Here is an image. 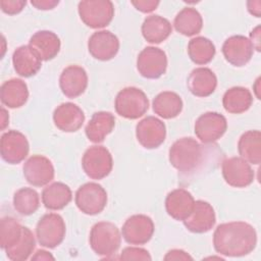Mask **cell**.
I'll return each mask as SVG.
<instances>
[{
    "mask_svg": "<svg viewBox=\"0 0 261 261\" xmlns=\"http://www.w3.org/2000/svg\"><path fill=\"white\" fill-rule=\"evenodd\" d=\"M257 232L245 221H231L219 224L213 233L215 251L227 257H241L256 248Z\"/></svg>",
    "mask_w": 261,
    "mask_h": 261,
    "instance_id": "6da1fadb",
    "label": "cell"
},
{
    "mask_svg": "<svg viewBox=\"0 0 261 261\" xmlns=\"http://www.w3.org/2000/svg\"><path fill=\"white\" fill-rule=\"evenodd\" d=\"M206 150L203 145L191 137L176 140L169 148L170 164L182 175H192L199 171L206 160Z\"/></svg>",
    "mask_w": 261,
    "mask_h": 261,
    "instance_id": "7a4b0ae2",
    "label": "cell"
},
{
    "mask_svg": "<svg viewBox=\"0 0 261 261\" xmlns=\"http://www.w3.org/2000/svg\"><path fill=\"white\" fill-rule=\"evenodd\" d=\"M89 242L92 250L97 255L109 257L119 249L121 236L114 223L100 221L92 226Z\"/></svg>",
    "mask_w": 261,
    "mask_h": 261,
    "instance_id": "3957f363",
    "label": "cell"
},
{
    "mask_svg": "<svg viewBox=\"0 0 261 261\" xmlns=\"http://www.w3.org/2000/svg\"><path fill=\"white\" fill-rule=\"evenodd\" d=\"M115 111L126 119H137L149 109L147 95L139 88L126 87L118 92L114 102Z\"/></svg>",
    "mask_w": 261,
    "mask_h": 261,
    "instance_id": "277c9868",
    "label": "cell"
},
{
    "mask_svg": "<svg viewBox=\"0 0 261 261\" xmlns=\"http://www.w3.org/2000/svg\"><path fill=\"white\" fill-rule=\"evenodd\" d=\"M82 21L91 29L108 25L114 16V5L110 0H84L77 5Z\"/></svg>",
    "mask_w": 261,
    "mask_h": 261,
    "instance_id": "5b68a950",
    "label": "cell"
},
{
    "mask_svg": "<svg viewBox=\"0 0 261 261\" xmlns=\"http://www.w3.org/2000/svg\"><path fill=\"white\" fill-rule=\"evenodd\" d=\"M65 232V222L57 213L43 215L36 226V237L39 244L49 249L59 246L64 240Z\"/></svg>",
    "mask_w": 261,
    "mask_h": 261,
    "instance_id": "8992f818",
    "label": "cell"
},
{
    "mask_svg": "<svg viewBox=\"0 0 261 261\" xmlns=\"http://www.w3.org/2000/svg\"><path fill=\"white\" fill-rule=\"evenodd\" d=\"M82 166L90 178L102 179L111 172L113 159L106 147L96 145L86 150L82 158Z\"/></svg>",
    "mask_w": 261,
    "mask_h": 261,
    "instance_id": "52a82bcc",
    "label": "cell"
},
{
    "mask_svg": "<svg viewBox=\"0 0 261 261\" xmlns=\"http://www.w3.org/2000/svg\"><path fill=\"white\" fill-rule=\"evenodd\" d=\"M74 202L80 211L87 215L101 213L107 204V193L97 182H87L81 186L74 197Z\"/></svg>",
    "mask_w": 261,
    "mask_h": 261,
    "instance_id": "ba28073f",
    "label": "cell"
},
{
    "mask_svg": "<svg viewBox=\"0 0 261 261\" xmlns=\"http://www.w3.org/2000/svg\"><path fill=\"white\" fill-rule=\"evenodd\" d=\"M226 128V118L218 112H205L195 122V135L203 144H212L218 141Z\"/></svg>",
    "mask_w": 261,
    "mask_h": 261,
    "instance_id": "9c48e42d",
    "label": "cell"
},
{
    "mask_svg": "<svg viewBox=\"0 0 261 261\" xmlns=\"http://www.w3.org/2000/svg\"><path fill=\"white\" fill-rule=\"evenodd\" d=\"M167 68V57L165 52L157 47L144 48L137 58V69L139 73L150 80L159 79Z\"/></svg>",
    "mask_w": 261,
    "mask_h": 261,
    "instance_id": "30bf717a",
    "label": "cell"
},
{
    "mask_svg": "<svg viewBox=\"0 0 261 261\" xmlns=\"http://www.w3.org/2000/svg\"><path fill=\"white\" fill-rule=\"evenodd\" d=\"M154 230V222L149 216L135 214L128 217L123 223L121 234L127 244L144 245L152 239Z\"/></svg>",
    "mask_w": 261,
    "mask_h": 261,
    "instance_id": "8fae6325",
    "label": "cell"
},
{
    "mask_svg": "<svg viewBox=\"0 0 261 261\" xmlns=\"http://www.w3.org/2000/svg\"><path fill=\"white\" fill-rule=\"evenodd\" d=\"M30 151L27 137L15 129H10L1 136L0 153L2 159L9 164H18L24 160Z\"/></svg>",
    "mask_w": 261,
    "mask_h": 261,
    "instance_id": "7c38bea8",
    "label": "cell"
},
{
    "mask_svg": "<svg viewBox=\"0 0 261 261\" xmlns=\"http://www.w3.org/2000/svg\"><path fill=\"white\" fill-rule=\"evenodd\" d=\"M221 171L225 182L233 188H246L253 182L255 177L250 163L241 157H230L223 160Z\"/></svg>",
    "mask_w": 261,
    "mask_h": 261,
    "instance_id": "4fadbf2b",
    "label": "cell"
},
{
    "mask_svg": "<svg viewBox=\"0 0 261 261\" xmlns=\"http://www.w3.org/2000/svg\"><path fill=\"white\" fill-rule=\"evenodd\" d=\"M136 137L144 148L155 149L165 141L166 126L159 118L147 116L138 122L136 126Z\"/></svg>",
    "mask_w": 261,
    "mask_h": 261,
    "instance_id": "5bb4252c",
    "label": "cell"
},
{
    "mask_svg": "<svg viewBox=\"0 0 261 261\" xmlns=\"http://www.w3.org/2000/svg\"><path fill=\"white\" fill-rule=\"evenodd\" d=\"M23 175L33 187H44L54 178V166L43 155H33L23 163Z\"/></svg>",
    "mask_w": 261,
    "mask_h": 261,
    "instance_id": "9a60e30c",
    "label": "cell"
},
{
    "mask_svg": "<svg viewBox=\"0 0 261 261\" xmlns=\"http://www.w3.org/2000/svg\"><path fill=\"white\" fill-rule=\"evenodd\" d=\"M253 45L245 36L236 35L227 38L222 45V54L225 60L233 66L246 65L252 58Z\"/></svg>",
    "mask_w": 261,
    "mask_h": 261,
    "instance_id": "2e32d148",
    "label": "cell"
},
{
    "mask_svg": "<svg viewBox=\"0 0 261 261\" xmlns=\"http://www.w3.org/2000/svg\"><path fill=\"white\" fill-rule=\"evenodd\" d=\"M88 50L95 59L107 61L117 54L119 50V40L110 31H97L89 38Z\"/></svg>",
    "mask_w": 261,
    "mask_h": 261,
    "instance_id": "e0dca14e",
    "label": "cell"
},
{
    "mask_svg": "<svg viewBox=\"0 0 261 261\" xmlns=\"http://www.w3.org/2000/svg\"><path fill=\"white\" fill-rule=\"evenodd\" d=\"M182 222L186 228L192 232H207L215 225V211L208 202L197 200L195 201L193 211Z\"/></svg>",
    "mask_w": 261,
    "mask_h": 261,
    "instance_id": "ac0fdd59",
    "label": "cell"
},
{
    "mask_svg": "<svg viewBox=\"0 0 261 261\" xmlns=\"http://www.w3.org/2000/svg\"><path fill=\"white\" fill-rule=\"evenodd\" d=\"M53 121L55 126L60 130L73 133L82 127L85 121V114L76 104L65 102L55 108Z\"/></svg>",
    "mask_w": 261,
    "mask_h": 261,
    "instance_id": "d6986e66",
    "label": "cell"
},
{
    "mask_svg": "<svg viewBox=\"0 0 261 261\" xmlns=\"http://www.w3.org/2000/svg\"><path fill=\"white\" fill-rule=\"evenodd\" d=\"M59 87L61 92L68 98L72 99L81 96L88 87L86 70L79 65L65 67L59 77Z\"/></svg>",
    "mask_w": 261,
    "mask_h": 261,
    "instance_id": "ffe728a7",
    "label": "cell"
},
{
    "mask_svg": "<svg viewBox=\"0 0 261 261\" xmlns=\"http://www.w3.org/2000/svg\"><path fill=\"white\" fill-rule=\"evenodd\" d=\"M195 199L186 189L178 188L166 196L165 209L167 214L175 220L184 221L193 211Z\"/></svg>",
    "mask_w": 261,
    "mask_h": 261,
    "instance_id": "44dd1931",
    "label": "cell"
},
{
    "mask_svg": "<svg viewBox=\"0 0 261 261\" xmlns=\"http://www.w3.org/2000/svg\"><path fill=\"white\" fill-rule=\"evenodd\" d=\"M12 64L18 75L31 77L41 69L42 60L30 45H22L14 50Z\"/></svg>",
    "mask_w": 261,
    "mask_h": 261,
    "instance_id": "7402d4cb",
    "label": "cell"
},
{
    "mask_svg": "<svg viewBox=\"0 0 261 261\" xmlns=\"http://www.w3.org/2000/svg\"><path fill=\"white\" fill-rule=\"evenodd\" d=\"M187 86L194 96L208 97L216 89L217 77L210 68L197 67L190 73Z\"/></svg>",
    "mask_w": 261,
    "mask_h": 261,
    "instance_id": "603a6c76",
    "label": "cell"
},
{
    "mask_svg": "<svg viewBox=\"0 0 261 261\" xmlns=\"http://www.w3.org/2000/svg\"><path fill=\"white\" fill-rule=\"evenodd\" d=\"M29 45L35 50L41 60L49 61L57 56L61 43L55 33L51 31H39L31 37Z\"/></svg>",
    "mask_w": 261,
    "mask_h": 261,
    "instance_id": "cb8c5ba5",
    "label": "cell"
},
{
    "mask_svg": "<svg viewBox=\"0 0 261 261\" xmlns=\"http://www.w3.org/2000/svg\"><path fill=\"white\" fill-rule=\"evenodd\" d=\"M115 126V117L111 112H95L88 124L85 133L87 138L93 143H101L113 130Z\"/></svg>",
    "mask_w": 261,
    "mask_h": 261,
    "instance_id": "d4e9b609",
    "label": "cell"
},
{
    "mask_svg": "<svg viewBox=\"0 0 261 261\" xmlns=\"http://www.w3.org/2000/svg\"><path fill=\"white\" fill-rule=\"evenodd\" d=\"M29 98L27 84L20 79L5 81L0 88V99L8 108H19L23 106Z\"/></svg>",
    "mask_w": 261,
    "mask_h": 261,
    "instance_id": "484cf974",
    "label": "cell"
},
{
    "mask_svg": "<svg viewBox=\"0 0 261 261\" xmlns=\"http://www.w3.org/2000/svg\"><path fill=\"white\" fill-rule=\"evenodd\" d=\"M142 35L151 44H160L165 41L172 32L171 23L168 19L160 15L147 16L142 23Z\"/></svg>",
    "mask_w": 261,
    "mask_h": 261,
    "instance_id": "4316f807",
    "label": "cell"
},
{
    "mask_svg": "<svg viewBox=\"0 0 261 261\" xmlns=\"http://www.w3.org/2000/svg\"><path fill=\"white\" fill-rule=\"evenodd\" d=\"M42 202L49 210H61L69 204L72 199L70 188L60 181H55L42 192Z\"/></svg>",
    "mask_w": 261,
    "mask_h": 261,
    "instance_id": "83f0119b",
    "label": "cell"
},
{
    "mask_svg": "<svg viewBox=\"0 0 261 261\" xmlns=\"http://www.w3.org/2000/svg\"><path fill=\"white\" fill-rule=\"evenodd\" d=\"M253 104L251 92L244 87H232L228 89L222 98V105L226 112L241 114L246 112Z\"/></svg>",
    "mask_w": 261,
    "mask_h": 261,
    "instance_id": "f1b7e54d",
    "label": "cell"
},
{
    "mask_svg": "<svg viewBox=\"0 0 261 261\" xmlns=\"http://www.w3.org/2000/svg\"><path fill=\"white\" fill-rule=\"evenodd\" d=\"M238 150L241 158L250 164L258 165L261 161V134L258 129L244 133L239 142Z\"/></svg>",
    "mask_w": 261,
    "mask_h": 261,
    "instance_id": "f546056e",
    "label": "cell"
},
{
    "mask_svg": "<svg viewBox=\"0 0 261 261\" xmlns=\"http://www.w3.org/2000/svg\"><path fill=\"white\" fill-rule=\"evenodd\" d=\"M182 100L174 92L164 91L153 100V111L164 119L176 117L182 110Z\"/></svg>",
    "mask_w": 261,
    "mask_h": 261,
    "instance_id": "4dcf8cb0",
    "label": "cell"
},
{
    "mask_svg": "<svg viewBox=\"0 0 261 261\" xmlns=\"http://www.w3.org/2000/svg\"><path fill=\"white\" fill-rule=\"evenodd\" d=\"M173 25L179 34L192 37L201 32L203 28V18L196 8L185 7L174 17Z\"/></svg>",
    "mask_w": 261,
    "mask_h": 261,
    "instance_id": "1f68e13d",
    "label": "cell"
},
{
    "mask_svg": "<svg viewBox=\"0 0 261 261\" xmlns=\"http://www.w3.org/2000/svg\"><path fill=\"white\" fill-rule=\"evenodd\" d=\"M216 49L211 40L205 37L193 38L188 44V54L191 60L199 65L209 63L214 55Z\"/></svg>",
    "mask_w": 261,
    "mask_h": 261,
    "instance_id": "d6a6232c",
    "label": "cell"
},
{
    "mask_svg": "<svg viewBox=\"0 0 261 261\" xmlns=\"http://www.w3.org/2000/svg\"><path fill=\"white\" fill-rule=\"evenodd\" d=\"M23 226L13 217L5 216L0 221V247L8 250L15 246L21 239Z\"/></svg>",
    "mask_w": 261,
    "mask_h": 261,
    "instance_id": "836d02e7",
    "label": "cell"
},
{
    "mask_svg": "<svg viewBox=\"0 0 261 261\" xmlns=\"http://www.w3.org/2000/svg\"><path fill=\"white\" fill-rule=\"evenodd\" d=\"M39 206V194L32 188H21L13 195V207L20 215H31L38 210Z\"/></svg>",
    "mask_w": 261,
    "mask_h": 261,
    "instance_id": "e575fe53",
    "label": "cell"
},
{
    "mask_svg": "<svg viewBox=\"0 0 261 261\" xmlns=\"http://www.w3.org/2000/svg\"><path fill=\"white\" fill-rule=\"evenodd\" d=\"M36 247V240L32 230L23 226V232L19 242L12 248L5 250L6 256L12 261L27 260L33 253Z\"/></svg>",
    "mask_w": 261,
    "mask_h": 261,
    "instance_id": "d590c367",
    "label": "cell"
},
{
    "mask_svg": "<svg viewBox=\"0 0 261 261\" xmlns=\"http://www.w3.org/2000/svg\"><path fill=\"white\" fill-rule=\"evenodd\" d=\"M120 260H151V255L146 249L139 247H126L122 250L119 256Z\"/></svg>",
    "mask_w": 261,
    "mask_h": 261,
    "instance_id": "8d00e7d4",
    "label": "cell"
},
{
    "mask_svg": "<svg viewBox=\"0 0 261 261\" xmlns=\"http://www.w3.org/2000/svg\"><path fill=\"white\" fill-rule=\"evenodd\" d=\"M27 1L24 0H1L0 6L1 10L9 15H14L19 13L25 6Z\"/></svg>",
    "mask_w": 261,
    "mask_h": 261,
    "instance_id": "74e56055",
    "label": "cell"
},
{
    "mask_svg": "<svg viewBox=\"0 0 261 261\" xmlns=\"http://www.w3.org/2000/svg\"><path fill=\"white\" fill-rule=\"evenodd\" d=\"M158 0H136L132 1V4L136 7L137 10L144 12V13H149L154 11L157 6L159 5Z\"/></svg>",
    "mask_w": 261,
    "mask_h": 261,
    "instance_id": "f35d334b",
    "label": "cell"
},
{
    "mask_svg": "<svg viewBox=\"0 0 261 261\" xmlns=\"http://www.w3.org/2000/svg\"><path fill=\"white\" fill-rule=\"evenodd\" d=\"M164 260H193V257L184 250L172 249L166 253V255L164 256Z\"/></svg>",
    "mask_w": 261,
    "mask_h": 261,
    "instance_id": "ab89813d",
    "label": "cell"
},
{
    "mask_svg": "<svg viewBox=\"0 0 261 261\" xmlns=\"http://www.w3.org/2000/svg\"><path fill=\"white\" fill-rule=\"evenodd\" d=\"M32 5L40 10H50L58 5V0H32Z\"/></svg>",
    "mask_w": 261,
    "mask_h": 261,
    "instance_id": "60d3db41",
    "label": "cell"
},
{
    "mask_svg": "<svg viewBox=\"0 0 261 261\" xmlns=\"http://www.w3.org/2000/svg\"><path fill=\"white\" fill-rule=\"evenodd\" d=\"M247 7H248V11L252 15H254L256 17H260V14H261V1L260 0L248 1Z\"/></svg>",
    "mask_w": 261,
    "mask_h": 261,
    "instance_id": "b9f144b4",
    "label": "cell"
},
{
    "mask_svg": "<svg viewBox=\"0 0 261 261\" xmlns=\"http://www.w3.org/2000/svg\"><path fill=\"white\" fill-rule=\"evenodd\" d=\"M250 41L253 45V48L258 52L260 51V25H257L250 34Z\"/></svg>",
    "mask_w": 261,
    "mask_h": 261,
    "instance_id": "7bdbcfd3",
    "label": "cell"
},
{
    "mask_svg": "<svg viewBox=\"0 0 261 261\" xmlns=\"http://www.w3.org/2000/svg\"><path fill=\"white\" fill-rule=\"evenodd\" d=\"M32 260H54L55 258L45 250H38L35 255L32 256Z\"/></svg>",
    "mask_w": 261,
    "mask_h": 261,
    "instance_id": "ee69618b",
    "label": "cell"
},
{
    "mask_svg": "<svg viewBox=\"0 0 261 261\" xmlns=\"http://www.w3.org/2000/svg\"><path fill=\"white\" fill-rule=\"evenodd\" d=\"M8 121H9L8 113H7V111L2 107V108H1V129H2V130L8 125Z\"/></svg>",
    "mask_w": 261,
    "mask_h": 261,
    "instance_id": "f6af8a7d",
    "label": "cell"
}]
</instances>
